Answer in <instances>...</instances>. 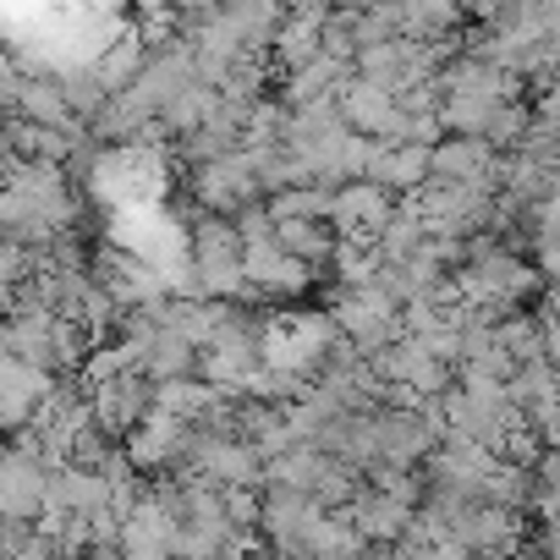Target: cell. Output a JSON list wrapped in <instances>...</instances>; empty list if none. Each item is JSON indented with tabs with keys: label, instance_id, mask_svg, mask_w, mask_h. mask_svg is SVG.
Listing matches in <instances>:
<instances>
[{
	"label": "cell",
	"instance_id": "1",
	"mask_svg": "<svg viewBox=\"0 0 560 560\" xmlns=\"http://www.w3.org/2000/svg\"><path fill=\"white\" fill-rule=\"evenodd\" d=\"M56 467L39 440L28 429L12 434V451L0 462V516H23V522H39L50 511V489H56Z\"/></svg>",
	"mask_w": 560,
	"mask_h": 560
},
{
	"label": "cell",
	"instance_id": "2",
	"mask_svg": "<svg viewBox=\"0 0 560 560\" xmlns=\"http://www.w3.org/2000/svg\"><path fill=\"white\" fill-rule=\"evenodd\" d=\"M330 314H336L341 336H347L358 352H369V358L407 336V308H401L396 298H385L374 280H363V287H341V298L330 303Z\"/></svg>",
	"mask_w": 560,
	"mask_h": 560
},
{
	"label": "cell",
	"instance_id": "3",
	"mask_svg": "<svg viewBox=\"0 0 560 560\" xmlns=\"http://www.w3.org/2000/svg\"><path fill=\"white\" fill-rule=\"evenodd\" d=\"M192 198H198V209H225V214H236L242 203L264 198L253 149L242 143V149H231V154H220V160H198V165H192Z\"/></svg>",
	"mask_w": 560,
	"mask_h": 560
},
{
	"label": "cell",
	"instance_id": "4",
	"mask_svg": "<svg viewBox=\"0 0 560 560\" xmlns=\"http://www.w3.org/2000/svg\"><path fill=\"white\" fill-rule=\"evenodd\" d=\"M192 429H198V423H187V418H176V412L154 407L138 429H127V434H121V451L132 456V467H138V472H176V467H187Z\"/></svg>",
	"mask_w": 560,
	"mask_h": 560
},
{
	"label": "cell",
	"instance_id": "5",
	"mask_svg": "<svg viewBox=\"0 0 560 560\" xmlns=\"http://www.w3.org/2000/svg\"><path fill=\"white\" fill-rule=\"evenodd\" d=\"M83 385H89L94 412H100V423H105L110 434H127V429H138V423L154 412V380H149L143 369H116V374L83 380Z\"/></svg>",
	"mask_w": 560,
	"mask_h": 560
},
{
	"label": "cell",
	"instance_id": "6",
	"mask_svg": "<svg viewBox=\"0 0 560 560\" xmlns=\"http://www.w3.org/2000/svg\"><path fill=\"white\" fill-rule=\"evenodd\" d=\"M319 264H308L303 253H292L280 236L269 242H247V280L264 292V298H303L314 287Z\"/></svg>",
	"mask_w": 560,
	"mask_h": 560
},
{
	"label": "cell",
	"instance_id": "7",
	"mask_svg": "<svg viewBox=\"0 0 560 560\" xmlns=\"http://www.w3.org/2000/svg\"><path fill=\"white\" fill-rule=\"evenodd\" d=\"M396 187H385V182H374V176H352V182H341L336 187V203H330V220H336V231L341 236H380V225L396 214Z\"/></svg>",
	"mask_w": 560,
	"mask_h": 560
},
{
	"label": "cell",
	"instance_id": "8",
	"mask_svg": "<svg viewBox=\"0 0 560 560\" xmlns=\"http://www.w3.org/2000/svg\"><path fill=\"white\" fill-rule=\"evenodd\" d=\"M56 385H61V380H56L50 369H39V363L7 352V363H0V423H7L12 434L28 429L34 412L45 407V396H50Z\"/></svg>",
	"mask_w": 560,
	"mask_h": 560
},
{
	"label": "cell",
	"instance_id": "9",
	"mask_svg": "<svg viewBox=\"0 0 560 560\" xmlns=\"http://www.w3.org/2000/svg\"><path fill=\"white\" fill-rule=\"evenodd\" d=\"M500 171H505V154L483 132H451L434 149V176H445V182H467V187H494L500 192Z\"/></svg>",
	"mask_w": 560,
	"mask_h": 560
},
{
	"label": "cell",
	"instance_id": "10",
	"mask_svg": "<svg viewBox=\"0 0 560 560\" xmlns=\"http://www.w3.org/2000/svg\"><path fill=\"white\" fill-rule=\"evenodd\" d=\"M121 555L127 560H160V555H182V522L154 500V489L121 511Z\"/></svg>",
	"mask_w": 560,
	"mask_h": 560
},
{
	"label": "cell",
	"instance_id": "11",
	"mask_svg": "<svg viewBox=\"0 0 560 560\" xmlns=\"http://www.w3.org/2000/svg\"><path fill=\"white\" fill-rule=\"evenodd\" d=\"M325 23H330V7H292L287 23H280V34H275V45H269V56L287 72L319 61L325 56Z\"/></svg>",
	"mask_w": 560,
	"mask_h": 560
},
{
	"label": "cell",
	"instance_id": "12",
	"mask_svg": "<svg viewBox=\"0 0 560 560\" xmlns=\"http://www.w3.org/2000/svg\"><path fill=\"white\" fill-rule=\"evenodd\" d=\"M352 516H358V527H363L374 544H401V538L418 527V505L401 500V494H390V489H374V483L352 500Z\"/></svg>",
	"mask_w": 560,
	"mask_h": 560
},
{
	"label": "cell",
	"instance_id": "13",
	"mask_svg": "<svg viewBox=\"0 0 560 560\" xmlns=\"http://www.w3.org/2000/svg\"><path fill=\"white\" fill-rule=\"evenodd\" d=\"M369 176H374V182H385V187H396V192L407 198V192H418V187L434 176V149H423V143H390V138H380V154H374Z\"/></svg>",
	"mask_w": 560,
	"mask_h": 560
},
{
	"label": "cell",
	"instance_id": "14",
	"mask_svg": "<svg viewBox=\"0 0 560 560\" xmlns=\"http://www.w3.org/2000/svg\"><path fill=\"white\" fill-rule=\"evenodd\" d=\"M198 358H203V347L192 336H182L176 325L154 319L149 347H143V374L149 380H187V374H198Z\"/></svg>",
	"mask_w": 560,
	"mask_h": 560
},
{
	"label": "cell",
	"instance_id": "15",
	"mask_svg": "<svg viewBox=\"0 0 560 560\" xmlns=\"http://www.w3.org/2000/svg\"><path fill=\"white\" fill-rule=\"evenodd\" d=\"M280 242H287L292 253H303L308 264H330L336 258V242H341V231H336V220H325V214H287L280 220Z\"/></svg>",
	"mask_w": 560,
	"mask_h": 560
},
{
	"label": "cell",
	"instance_id": "16",
	"mask_svg": "<svg viewBox=\"0 0 560 560\" xmlns=\"http://www.w3.org/2000/svg\"><path fill=\"white\" fill-rule=\"evenodd\" d=\"M347 72H358V67H347V61H336V56H319V61H308V67H292L287 83H280V100H287V105H308V100H319V94H336V89L347 83Z\"/></svg>",
	"mask_w": 560,
	"mask_h": 560
},
{
	"label": "cell",
	"instance_id": "17",
	"mask_svg": "<svg viewBox=\"0 0 560 560\" xmlns=\"http://www.w3.org/2000/svg\"><path fill=\"white\" fill-rule=\"evenodd\" d=\"M149 56H154V50H149V45H143V34L132 28V34H116V39H110V50H105L94 67H100V78L110 83V94H121V89H132V83L143 78Z\"/></svg>",
	"mask_w": 560,
	"mask_h": 560
},
{
	"label": "cell",
	"instance_id": "18",
	"mask_svg": "<svg viewBox=\"0 0 560 560\" xmlns=\"http://www.w3.org/2000/svg\"><path fill=\"white\" fill-rule=\"evenodd\" d=\"M423 236H429V225H423L418 203L407 198V203H396V214L380 225L374 247H380V258H407V253H418V247H423Z\"/></svg>",
	"mask_w": 560,
	"mask_h": 560
},
{
	"label": "cell",
	"instance_id": "19",
	"mask_svg": "<svg viewBox=\"0 0 560 560\" xmlns=\"http://www.w3.org/2000/svg\"><path fill=\"white\" fill-rule=\"evenodd\" d=\"M500 105H505L500 94H445L440 116H445L451 132H489V121H494Z\"/></svg>",
	"mask_w": 560,
	"mask_h": 560
},
{
	"label": "cell",
	"instance_id": "20",
	"mask_svg": "<svg viewBox=\"0 0 560 560\" xmlns=\"http://www.w3.org/2000/svg\"><path fill=\"white\" fill-rule=\"evenodd\" d=\"M61 89H67V105L83 116V121H94L105 105H110V83L100 78V67L89 61V67H78V72H61Z\"/></svg>",
	"mask_w": 560,
	"mask_h": 560
},
{
	"label": "cell",
	"instance_id": "21",
	"mask_svg": "<svg viewBox=\"0 0 560 560\" xmlns=\"http://www.w3.org/2000/svg\"><path fill=\"white\" fill-rule=\"evenodd\" d=\"M527 132H533V110L522 105V100H505L500 110H494V121H489V143L500 149V154H511V149H522L527 143Z\"/></svg>",
	"mask_w": 560,
	"mask_h": 560
}]
</instances>
